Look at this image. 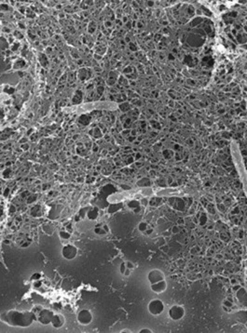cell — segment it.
<instances>
[{"mask_svg": "<svg viewBox=\"0 0 247 333\" xmlns=\"http://www.w3.org/2000/svg\"><path fill=\"white\" fill-rule=\"evenodd\" d=\"M93 316L92 312L88 309H83L77 314L78 323H80V325H83V326H88L89 324H91L92 321H93Z\"/></svg>", "mask_w": 247, "mask_h": 333, "instance_id": "4", "label": "cell"}, {"mask_svg": "<svg viewBox=\"0 0 247 333\" xmlns=\"http://www.w3.org/2000/svg\"><path fill=\"white\" fill-rule=\"evenodd\" d=\"M39 278H40V274H37H37H34L33 277H31V279H32V280H38Z\"/></svg>", "mask_w": 247, "mask_h": 333, "instance_id": "14", "label": "cell"}, {"mask_svg": "<svg viewBox=\"0 0 247 333\" xmlns=\"http://www.w3.org/2000/svg\"><path fill=\"white\" fill-rule=\"evenodd\" d=\"M103 229H104V230H105L106 233H108V232H109V229H108V226H107V225H104V226H103Z\"/></svg>", "mask_w": 247, "mask_h": 333, "instance_id": "18", "label": "cell"}, {"mask_svg": "<svg viewBox=\"0 0 247 333\" xmlns=\"http://www.w3.org/2000/svg\"><path fill=\"white\" fill-rule=\"evenodd\" d=\"M65 324V318L61 314H55L54 317L51 321V325L55 328H61Z\"/></svg>", "mask_w": 247, "mask_h": 333, "instance_id": "8", "label": "cell"}, {"mask_svg": "<svg viewBox=\"0 0 247 333\" xmlns=\"http://www.w3.org/2000/svg\"><path fill=\"white\" fill-rule=\"evenodd\" d=\"M139 230L141 231V232H145V231H147V229H148V225H147V223H141L140 224H139Z\"/></svg>", "mask_w": 247, "mask_h": 333, "instance_id": "12", "label": "cell"}, {"mask_svg": "<svg viewBox=\"0 0 247 333\" xmlns=\"http://www.w3.org/2000/svg\"><path fill=\"white\" fill-rule=\"evenodd\" d=\"M36 315H37V321L38 323H40L41 325H49L51 324V321L55 314L50 309L42 308L37 313H36Z\"/></svg>", "mask_w": 247, "mask_h": 333, "instance_id": "2", "label": "cell"}, {"mask_svg": "<svg viewBox=\"0 0 247 333\" xmlns=\"http://www.w3.org/2000/svg\"><path fill=\"white\" fill-rule=\"evenodd\" d=\"M148 312L153 315H159L163 312L164 305L161 300H152L148 306Z\"/></svg>", "mask_w": 247, "mask_h": 333, "instance_id": "5", "label": "cell"}, {"mask_svg": "<svg viewBox=\"0 0 247 333\" xmlns=\"http://www.w3.org/2000/svg\"><path fill=\"white\" fill-rule=\"evenodd\" d=\"M60 237L62 238V239H64V240H67V239H69L70 237H71V234H70V232H66V231H62V232H60Z\"/></svg>", "mask_w": 247, "mask_h": 333, "instance_id": "10", "label": "cell"}, {"mask_svg": "<svg viewBox=\"0 0 247 333\" xmlns=\"http://www.w3.org/2000/svg\"><path fill=\"white\" fill-rule=\"evenodd\" d=\"M169 316L171 319L174 320V321H177V320H180L184 317L185 315V310L182 306H179V305H174L170 308L169 310Z\"/></svg>", "mask_w": 247, "mask_h": 333, "instance_id": "6", "label": "cell"}, {"mask_svg": "<svg viewBox=\"0 0 247 333\" xmlns=\"http://www.w3.org/2000/svg\"><path fill=\"white\" fill-rule=\"evenodd\" d=\"M1 321L10 327L28 328L37 321V315L33 311L9 310L1 315Z\"/></svg>", "mask_w": 247, "mask_h": 333, "instance_id": "1", "label": "cell"}, {"mask_svg": "<svg viewBox=\"0 0 247 333\" xmlns=\"http://www.w3.org/2000/svg\"><path fill=\"white\" fill-rule=\"evenodd\" d=\"M166 288H167V284H166L165 280L160 281V282L155 283V284H151V290L156 293L163 292L166 290Z\"/></svg>", "mask_w": 247, "mask_h": 333, "instance_id": "9", "label": "cell"}, {"mask_svg": "<svg viewBox=\"0 0 247 333\" xmlns=\"http://www.w3.org/2000/svg\"><path fill=\"white\" fill-rule=\"evenodd\" d=\"M125 263H126L127 268H129V269H132V268L134 267V265L132 264V261H126Z\"/></svg>", "mask_w": 247, "mask_h": 333, "instance_id": "15", "label": "cell"}, {"mask_svg": "<svg viewBox=\"0 0 247 333\" xmlns=\"http://www.w3.org/2000/svg\"><path fill=\"white\" fill-rule=\"evenodd\" d=\"M148 281H149L151 284H155V283H158V282H160V281L165 280V275H164V274H163L161 271H160V270H152V271L148 274Z\"/></svg>", "mask_w": 247, "mask_h": 333, "instance_id": "7", "label": "cell"}, {"mask_svg": "<svg viewBox=\"0 0 247 333\" xmlns=\"http://www.w3.org/2000/svg\"><path fill=\"white\" fill-rule=\"evenodd\" d=\"M94 232H95V234H97V235H106L107 233L104 230V229H103V227H96L95 229H94Z\"/></svg>", "mask_w": 247, "mask_h": 333, "instance_id": "11", "label": "cell"}, {"mask_svg": "<svg viewBox=\"0 0 247 333\" xmlns=\"http://www.w3.org/2000/svg\"><path fill=\"white\" fill-rule=\"evenodd\" d=\"M77 248L72 244H67L65 245L63 249H62V256L65 259V260H68V261H71V260H74L76 255H77Z\"/></svg>", "mask_w": 247, "mask_h": 333, "instance_id": "3", "label": "cell"}, {"mask_svg": "<svg viewBox=\"0 0 247 333\" xmlns=\"http://www.w3.org/2000/svg\"><path fill=\"white\" fill-rule=\"evenodd\" d=\"M151 332L152 331L148 328H143V329L140 330V333H151Z\"/></svg>", "mask_w": 247, "mask_h": 333, "instance_id": "16", "label": "cell"}, {"mask_svg": "<svg viewBox=\"0 0 247 333\" xmlns=\"http://www.w3.org/2000/svg\"><path fill=\"white\" fill-rule=\"evenodd\" d=\"M126 269H127L126 263L125 262L120 263V272H121V274H124V272L126 271Z\"/></svg>", "mask_w": 247, "mask_h": 333, "instance_id": "13", "label": "cell"}, {"mask_svg": "<svg viewBox=\"0 0 247 333\" xmlns=\"http://www.w3.org/2000/svg\"><path fill=\"white\" fill-rule=\"evenodd\" d=\"M130 270H131V269L127 268V269H126V271L124 272V274H123L126 275V277H127V275H130V274H131V271H130Z\"/></svg>", "mask_w": 247, "mask_h": 333, "instance_id": "17", "label": "cell"}]
</instances>
